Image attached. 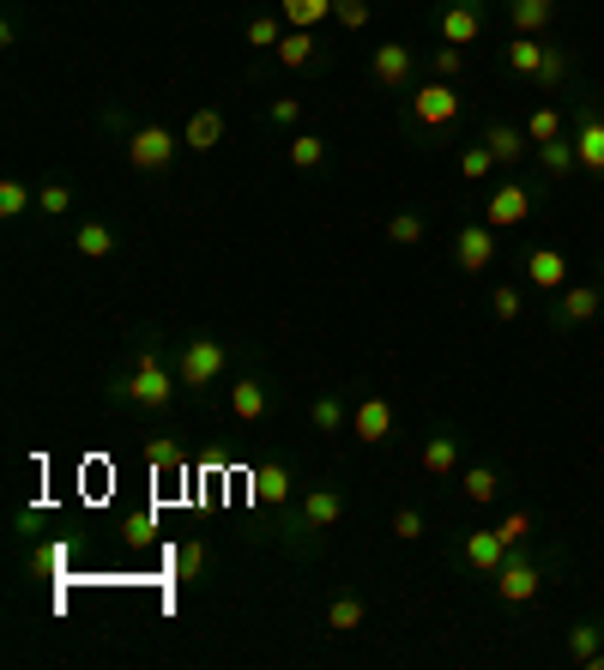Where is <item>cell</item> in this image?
Returning a JSON list of instances; mask_svg holds the SVG:
<instances>
[{"mask_svg": "<svg viewBox=\"0 0 604 670\" xmlns=\"http://www.w3.org/2000/svg\"><path fill=\"white\" fill-rule=\"evenodd\" d=\"M520 308H526L520 278H513V285H496V290H490V315H496V320H520Z\"/></svg>", "mask_w": 604, "mask_h": 670, "instance_id": "cell-39", "label": "cell"}, {"mask_svg": "<svg viewBox=\"0 0 604 670\" xmlns=\"http://www.w3.org/2000/svg\"><path fill=\"white\" fill-rule=\"evenodd\" d=\"M73 248H80V260H109V254H115V230L109 224H80Z\"/></svg>", "mask_w": 604, "mask_h": 670, "instance_id": "cell-30", "label": "cell"}, {"mask_svg": "<svg viewBox=\"0 0 604 670\" xmlns=\"http://www.w3.org/2000/svg\"><path fill=\"white\" fill-rule=\"evenodd\" d=\"M574 158H581V170L604 182V103L598 97H581V109H574Z\"/></svg>", "mask_w": 604, "mask_h": 670, "instance_id": "cell-4", "label": "cell"}, {"mask_svg": "<svg viewBox=\"0 0 604 670\" xmlns=\"http://www.w3.org/2000/svg\"><path fill=\"white\" fill-rule=\"evenodd\" d=\"M526 285L532 290H569V254L557 248V242H538V248H526Z\"/></svg>", "mask_w": 604, "mask_h": 670, "instance_id": "cell-10", "label": "cell"}, {"mask_svg": "<svg viewBox=\"0 0 604 670\" xmlns=\"http://www.w3.org/2000/svg\"><path fill=\"white\" fill-rule=\"evenodd\" d=\"M308 423H315L320 435H332V429H345V423H351V411L327 393V398H315V405H308Z\"/></svg>", "mask_w": 604, "mask_h": 670, "instance_id": "cell-35", "label": "cell"}, {"mask_svg": "<svg viewBox=\"0 0 604 670\" xmlns=\"http://www.w3.org/2000/svg\"><path fill=\"white\" fill-rule=\"evenodd\" d=\"M513 36H544L557 24V0H508Z\"/></svg>", "mask_w": 604, "mask_h": 670, "instance_id": "cell-18", "label": "cell"}, {"mask_svg": "<svg viewBox=\"0 0 604 670\" xmlns=\"http://www.w3.org/2000/svg\"><path fill=\"white\" fill-rule=\"evenodd\" d=\"M459 496H466L471 508H490V501L502 496V471L496 466H466L459 471Z\"/></svg>", "mask_w": 604, "mask_h": 670, "instance_id": "cell-21", "label": "cell"}, {"mask_svg": "<svg viewBox=\"0 0 604 670\" xmlns=\"http://www.w3.org/2000/svg\"><path fill=\"white\" fill-rule=\"evenodd\" d=\"M598 315H604V285H569V290H557V302H550V327L557 332L593 327Z\"/></svg>", "mask_w": 604, "mask_h": 670, "instance_id": "cell-6", "label": "cell"}, {"mask_svg": "<svg viewBox=\"0 0 604 670\" xmlns=\"http://www.w3.org/2000/svg\"><path fill=\"white\" fill-rule=\"evenodd\" d=\"M351 435H357V442H369V447H381V442H388V435H393V405H388V398H381V393H369L363 405L351 411Z\"/></svg>", "mask_w": 604, "mask_h": 670, "instance_id": "cell-13", "label": "cell"}, {"mask_svg": "<svg viewBox=\"0 0 604 670\" xmlns=\"http://www.w3.org/2000/svg\"><path fill=\"white\" fill-rule=\"evenodd\" d=\"M538 592H544V568H538L532 556H520V550H508V562H502V574H496V598L502 604H532Z\"/></svg>", "mask_w": 604, "mask_h": 670, "instance_id": "cell-7", "label": "cell"}, {"mask_svg": "<svg viewBox=\"0 0 604 670\" xmlns=\"http://www.w3.org/2000/svg\"><path fill=\"white\" fill-rule=\"evenodd\" d=\"M200 574H205V544L188 538V544L176 550V579H200Z\"/></svg>", "mask_w": 604, "mask_h": 670, "instance_id": "cell-42", "label": "cell"}, {"mask_svg": "<svg viewBox=\"0 0 604 670\" xmlns=\"http://www.w3.org/2000/svg\"><path fill=\"white\" fill-rule=\"evenodd\" d=\"M532 151H538V170H544L550 182H569V176L581 170V158H574V134L550 139V146H532Z\"/></svg>", "mask_w": 604, "mask_h": 670, "instance_id": "cell-20", "label": "cell"}, {"mask_svg": "<svg viewBox=\"0 0 604 670\" xmlns=\"http://www.w3.org/2000/svg\"><path fill=\"white\" fill-rule=\"evenodd\" d=\"M484 146L496 151V163H502V170H513V163L532 151V139H526V127H513V121H490V127H484Z\"/></svg>", "mask_w": 604, "mask_h": 670, "instance_id": "cell-17", "label": "cell"}, {"mask_svg": "<svg viewBox=\"0 0 604 670\" xmlns=\"http://www.w3.org/2000/svg\"><path fill=\"white\" fill-rule=\"evenodd\" d=\"M423 236H430V217H423V212H393L388 217V242H393V248H417Z\"/></svg>", "mask_w": 604, "mask_h": 670, "instance_id": "cell-29", "label": "cell"}, {"mask_svg": "<svg viewBox=\"0 0 604 670\" xmlns=\"http://www.w3.org/2000/svg\"><path fill=\"white\" fill-rule=\"evenodd\" d=\"M332 0H278V19L290 24V31H315V24H327Z\"/></svg>", "mask_w": 604, "mask_h": 670, "instance_id": "cell-28", "label": "cell"}, {"mask_svg": "<svg viewBox=\"0 0 604 670\" xmlns=\"http://www.w3.org/2000/svg\"><path fill=\"white\" fill-rule=\"evenodd\" d=\"M598 647H604V623H593V616H586V623L569 628V659H574V664H586Z\"/></svg>", "mask_w": 604, "mask_h": 670, "instance_id": "cell-32", "label": "cell"}, {"mask_svg": "<svg viewBox=\"0 0 604 670\" xmlns=\"http://www.w3.org/2000/svg\"><path fill=\"white\" fill-rule=\"evenodd\" d=\"M496 170H502V163H496V151L484 146V139H478V146L459 151V176H466V182H490Z\"/></svg>", "mask_w": 604, "mask_h": 670, "instance_id": "cell-33", "label": "cell"}, {"mask_svg": "<svg viewBox=\"0 0 604 670\" xmlns=\"http://www.w3.org/2000/svg\"><path fill=\"white\" fill-rule=\"evenodd\" d=\"M332 19H339L345 31H363L369 24V0H332Z\"/></svg>", "mask_w": 604, "mask_h": 670, "instance_id": "cell-45", "label": "cell"}, {"mask_svg": "<svg viewBox=\"0 0 604 670\" xmlns=\"http://www.w3.org/2000/svg\"><path fill=\"white\" fill-rule=\"evenodd\" d=\"M598 285H604V260H598Z\"/></svg>", "mask_w": 604, "mask_h": 670, "instance_id": "cell-49", "label": "cell"}, {"mask_svg": "<svg viewBox=\"0 0 604 670\" xmlns=\"http://www.w3.org/2000/svg\"><path fill=\"white\" fill-rule=\"evenodd\" d=\"M490 260H496V230L490 224H466L454 236V266L478 278V273H490Z\"/></svg>", "mask_w": 604, "mask_h": 670, "instance_id": "cell-11", "label": "cell"}, {"mask_svg": "<svg viewBox=\"0 0 604 670\" xmlns=\"http://www.w3.org/2000/svg\"><path fill=\"white\" fill-rule=\"evenodd\" d=\"M388 532L400 538V544H417V538H423V513H417V508H400V513H393Z\"/></svg>", "mask_w": 604, "mask_h": 670, "instance_id": "cell-44", "label": "cell"}, {"mask_svg": "<svg viewBox=\"0 0 604 670\" xmlns=\"http://www.w3.org/2000/svg\"><path fill=\"white\" fill-rule=\"evenodd\" d=\"M182 146L200 151V158H205V151H218V146H224V115H218V109H194V115H188V127H182Z\"/></svg>", "mask_w": 604, "mask_h": 670, "instance_id": "cell-19", "label": "cell"}, {"mask_svg": "<svg viewBox=\"0 0 604 670\" xmlns=\"http://www.w3.org/2000/svg\"><path fill=\"white\" fill-rule=\"evenodd\" d=\"M285 31H290L285 19L261 12V19H248V49H278V43H285Z\"/></svg>", "mask_w": 604, "mask_h": 670, "instance_id": "cell-36", "label": "cell"}, {"mask_svg": "<svg viewBox=\"0 0 604 670\" xmlns=\"http://www.w3.org/2000/svg\"><path fill=\"white\" fill-rule=\"evenodd\" d=\"M544 36H513L508 43V73H520V79H538V67H544Z\"/></svg>", "mask_w": 604, "mask_h": 670, "instance_id": "cell-26", "label": "cell"}, {"mask_svg": "<svg viewBox=\"0 0 604 670\" xmlns=\"http://www.w3.org/2000/svg\"><path fill=\"white\" fill-rule=\"evenodd\" d=\"M176 151H182V139H176L163 121H146V127H134V134H127V163H134V170H146V176L170 170Z\"/></svg>", "mask_w": 604, "mask_h": 670, "instance_id": "cell-5", "label": "cell"}, {"mask_svg": "<svg viewBox=\"0 0 604 670\" xmlns=\"http://www.w3.org/2000/svg\"><path fill=\"white\" fill-rule=\"evenodd\" d=\"M430 67H435V79H459V73H466V55H459L454 43H442V49L430 55Z\"/></svg>", "mask_w": 604, "mask_h": 670, "instance_id": "cell-43", "label": "cell"}, {"mask_svg": "<svg viewBox=\"0 0 604 670\" xmlns=\"http://www.w3.org/2000/svg\"><path fill=\"white\" fill-rule=\"evenodd\" d=\"M146 466L151 471H182L188 466L182 442H170V435H151V442H146Z\"/></svg>", "mask_w": 604, "mask_h": 670, "instance_id": "cell-34", "label": "cell"}, {"mask_svg": "<svg viewBox=\"0 0 604 670\" xmlns=\"http://www.w3.org/2000/svg\"><path fill=\"white\" fill-rule=\"evenodd\" d=\"M290 163H297V170H320V163H327V139H320V134H297V139H290Z\"/></svg>", "mask_w": 604, "mask_h": 670, "instance_id": "cell-37", "label": "cell"}, {"mask_svg": "<svg viewBox=\"0 0 604 670\" xmlns=\"http://www.w3.org/2000/svg\"><path fill=\"white\" fill-rule=\"evenodd\" d=\"M273 55H278V67H308V61L320 55V49H315V31H285V43H278Z\"/></svg>", "mask_w": 604, "mask_h": 670, "instance_id": "cell-31", "label": "cell"}, {"mask_svg": "<svg viewBox=\"0 0 604 670\" xmlns=\"http://www.w3.org/2000/svg\"><path fill=\"white\" fill-rule=\"evenodd\" d=\"M417 466H423V478H459V471H466V466H459V435L454 429H435L430 442H423Z\"/></svg>", "mask_w": 604, "mask_h": 670, "instance_id": "cell-15", "label": "cell"}, {"mask_svg": "<svg viewBox=\"0 0 604 670\" xmlns=\"http://www.w3.org/2000/svg\"><path fill=\"white\" fill-rule=\"evenodd\" d=\"M369 73H375L381 92H411V79H417V55H411L405 43H381L375 55H369Z\"/></svg>", "mask_w": 604, "mask_h": 670, "instance_id": "cell-9", "label": "cell"}, {"mask_svg": "<svg viewBox=\"0 0 604 670\" xmlns=\"http://www.w3.org/2000/svg\"><path fill=\"white\" fill-rule=\"evenodd\" d=\"M266 115H273L278 127H290V121L303 115V103H297V97H273V109H266Z\"/></svg>", "mask_w": 604, "mask_h": 670, "instance_id": "cell-48", "label": "cell"}, {"mask_svg": "<svg viewBox=\"0 0 604 670\" xmlns=\"http://www.w3.org/2000/svg\"><path fill=\"white\" fill-rule=\"evenodd\" d=\"M36 212H49V217L73 212V188L67 182H43V188H36Z\"/></svg>", "mask_w": 604, "mask_h": 670, "instance_id": "cell-41", "label": "cell"}, {"mask_svg": "<svg viewBox=\"0 0 604 670\" xmlns=\"http://www.w3.org/2000/svg\"><path fill=\"white\" fill-rule=\"evenodd\" d=\"M569 79H574V55H569L562 43H550V49H544V67H538V79H532V85H538L544 97H557Z\"/></svg>", "mask_w": 604, "mask_h": 670, "instance_id": "cell-23", "label": "cell"}, {"mask_svg": "<svg viewBox=\"0 0 604 670\" xmlns=\"http://www.w3.org/2000/svg\"><path fill=\"white\" fill-rule=\"evenodd\" d=\"M496 538H502L508 550H526V538H532V513H526V508L502 513V520H496Z\"/></svg>", "mask_w": 604, "mask_h": 670, "instance_id": "cell-38", "label": "cell"}, {"mask_svg": "<svg viewBox=\"0 0 604 670\" xmlns=\"http://www.w3.org/2000/svg\"><path fill=\"white\" fill-rule=\"evenodd\" d=\"M369 623V604L357 598V592H339V598L327 604V635H351V628Z\"/></svg>", "mask_w": 604, "mask_h": 670, "instance_id": "cell-25", "label": "cell"}, {"mask_svg": "<svg viewBox=\"0 0 604 670\" xmlns=\"http://www.w3.org/2000/svg\"><path fill=\"white\" fill-rule=\"evenodd\" d=\"M31 200H36V193L24 182H12V176L0 182V217H24V212H31Z\"/></svg>", "mask_w": 604, "mask_h": 670, "instance_id": "cell-40", "label": "cell"}, {"mask_svg": "<svg viewBox=\"0 0 604 670\" xmlns=\"http://www.w3.org/2000/svg\"><path fill=\"white\" fill-rule=\"evenodd\" d=\"M151 538H158V520H151L146 508H139V513H127V544H139V550H146Z\"/></svg>", "mask_w": 604, "mask_h": 670, "instance_id": "cell-46", "label": "cell"}, {"mask_svg": "<svg viewBox=\"0 0 604 670\" xmlns=\"http://www.w3.org/2000/svg\"><path fill=\"white\" fill-rule=\"evenodd\" d=\"M478 31H484V0H447L442 7V43L466 49L478 43Z\"/></svg>", "mask_w": 604, "mask_h": 670, "instance_id": "cell-12", "label": "cell"}, {"mask_svg": "<svg viewBox=\"0 0 604 670\" xmlns=\"http://www.w3.org/2000/svg\"><path fill=\"white\" fill-rule=\"evenodd\" d=\"M230 417H236V423H261L266 417V386L254 375L230 381Z\"/></svg>", "mask_w": 604, "mask_h": 670, "instance_id": "cell-22", "label": "cell"}, {"mask_svg": "<svg viewBox=\"0 0 604 670\" xmlns=\"http://www.w3.org/2000/svg\"><path fill=\"white\" fill-rule=\"evenodd\" d=\"M459 556H466V568L471 574H502V562H508V544L496 538V525L490 532H466V544H459Z\"/></svg>", "mask_w": 604, "mask_h": 670, "instance_id": "cell-14", "label": "cell"}, {"mask_svg": "<svg viewBox=\"0 0 604 670\" xmlns=\"http://www.w3.org/2000/svg\"><path fill=\"white\" fill-rule=\"evenodd\" d=\"M345 520V496L339 489H308L303 496V532H332Z\"/></svg>", "mask_w": 604, "mask_h": 670, "instance_id": "cell-16", "label": "cell"}, {"mask_svg": "<svg viewBox=\"0 0 604 670\" xmlns=\"http://www.w3.org/2000/svg\"><path fill=\"white\" fill-rule=\"evenodd\" d=\"M31 568H36V574H61V568H67V544H49L43 556L31 562Z\"/></svg>", "mask_w": 604, "mask_h": 670, "instance_id": "cell-47", "label": "cell"}, {"mask_svg": "<svg viewBox=\"0 0 604 670\" xmlns=\"http://www.w3.org/2000/svg\"><path fill=\"white\" fill-rule=\"evenodd\" d=\"M562 134H569V121H562L557 103H538V109L526 115V139H532V146H550V139H562Z\"/></svg>", "mask_w": 604, "mask_h": 670, "instance_id": "cell-27", "label": "cell"}, {"mask_svg": "<svg viewBox=\"0 0 604 670\" xmlns=\"http://www.w3.org/2000/svg\"><path fill=\"white\" fill-rule=\"evenodd\" d=\"M176 386H182V375H176V369H170V363H163V357L146 344V351L134 357V375L121 381V393L134 398L139 411H163V405L176 398Z\"/></svg>", "mask_w": 604, "mask_h": 670, "instance_id": "cell-1", "label": "cell"}, {"mask_svg": "<svg viewBox=\"0 0 604 670\" xmlns=\"http://www.w3.org/2000/svg\"><path fill=\"white\" fill-rule=\"evenodd\" d=\"M224 369H230V351H224V339H188L182 344V357H176V375H182L188 393H205V386H218L224 381Z\"/></svg>", "mask_w": 604, "mask_h": 670, "instance_id": "cell-2", "label": "cell"}, {"mask_svg": "<svg viewBox=\"0 0 604 670\" xmlns=\"http://www.w3.org/2000/svg\"><path fill=\"white\" fill-rule=\"evenodd\" d=\"M532 217V188L526 182H502L496 193H484V224L490 230H520Z\"/></svg>", "mask_w": 604, "mask_h": 670, "instance_id": "cell-8", "label": "cell"}, {"mask_svg": "<svg viewBox=\"0 0 604 670\" xmlns=\"http://www.w3.org/2000/svg\"><path fill=\"white\" fill-rule=\"evenodd\" d=\"M459 92L454 79H430V85H411V121L423 127V134H435V127H454L459 121Z\"/></svg>", "mask_w": 604, "mask_h": 670, "instance_id": "cell-3", "label": "cell"}, {"mask_svg": "<svg viewBox=\"0 0 604 670\" xmlns=\"http://www.w3.org/2000/svg\"><path fill=\"white\" fill-rule=\"evenodd\" d=\"M248 496H254V508H285V501H290V471L285 466H261Z\"/></svg>", "mask_w": 604, "mask_h": 670, "instance_id": "cell-24", "label": "cell"}]
</instances>
